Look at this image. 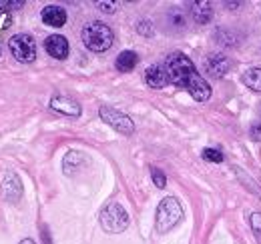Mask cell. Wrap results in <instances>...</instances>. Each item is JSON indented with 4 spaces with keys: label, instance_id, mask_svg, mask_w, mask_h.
<instances>
[{
    "label": "cell",
    "instance_id": "6da1fadb",
    "mask_svg": "<svg viewBox=\"0 0 261 244\" xmlns=\"http://www.w3.org/2000/svg\"><path fill=\"white\" fill-rule=\"evenodd\" d=\"M165 70L169 76V82H173L179 88H185L197 102H205L211 96V86L203 76H199L193 60L183 52H171L165 62Z\"/></svg>",
    "mask_w": 261,
    "mask_h": 244
},
{
    "label": "cell",
    "instance_id": "7a4b0ae2",
    "mask_svg": "<svg viewBox=\"0 0 261 244\" xmlns=\"http://www.w3.org/2000/svg\"><path fill=\"white\" fill-rule=\"evenodd\" d=\"M81 36H83V44L89 50H93V52H105V50H109L113 46V40H115L113 30L105 22H100V20H95V22L87 24L83 28Z\"/></svg>",
    "mask_w": 261,
    "mask_h": 244
},
{
    "label": "cell",
    "instance_id": "3957f363",
    "mask_svg": "<svg viewBox=\"0 0 261 244\" xmlns=\"http://www.w3.org/2000/svg\"><path fill=\"white\" fill-rule=\"evenodd\" d=\"M181 218H183V208H181L179 200L173 196H167L157 206L155 228H157V232H169L171 228H175L179 224Z\"/></svg>",
    "mask_w": 261,
    "mask_h": 244
},
{
    "label": "cell",
    "instance_id": "277c9868",
    "mask_svg": "<svg viewBox=\"0 0 261 244\" xmlns=\"http://www.w3.org/2000/svg\"><path fill=\"white\" fill-rule=\"evenodd\" d=\"M98 220H100L102 230L109 232V234H119V232H123L129 226V214H127V210L119 202H109L100 210Z\"/></svg>",
    "mask_w": 261,
    "mask_h": 244
},
{
    "label": "cell",
    "instance_id": "5b68a950",
    "mask_svg": "<svg viewBox=\"0 0 261 244\" xmlns=\"http://www.w3.org/2000/svg\"><path fill=\"white\" fill-rule=\"evenodd\" d=\"M8 48H10L12 56L18 62L29 64V62H33L36 58V42H34V38L31 34H24V32L14 34L8 40Z\"/></svg>",
    "mask_w": 261,
    "mask_h": 244
},
{
    "label": "cell",
    "instance_id": "8992f818",
    "mask_svg": "<svg viewBox=\"0 0 261 244\" xmlns=\"http://www.w3.org/2000/svg\"><path fill=\"white\" fill-rule=\"evenodd\" d=\"M98 116H100V120L107 122L109 126H113L117 132H121V134H133L135 132V124L130 120L127 114H123V112H119L117 108H113V106H100L98 108Z\"/></svg>",
    "mask_w": 261,
    "mask_h": 244
},
{
    "label": "cell",
    "instance_id": "52a82bcc",
    "mask_svg": "<svg viewBox=\"0 0 261 244\" xmlns=\"http://www.w3.org/2000/svg\"><path fill=\"white\" fill-rule=\"evenodd\" d=\"M0 192L8 202H18L22 196V182L14 172H8L0 184Z\"/></svg>",
    "mask_w": 261,
    "mask_h": 244
},
{
    "label": "cell",
    "instance_id": "ba28073f",
    "mask_svg": "<svg viewBox=\"0 0 261 244\" xmlns=\"http://www.w3.org/2000/svg\"><path fill=\"white\" fill-rule=\"evenodd\" d=\"M44 48L57 60H65L66 56H68V42H66L65 36H61V34H50L46 38V42H44Z\"/></svg>",
    "mask_w": 261,
    "mask_h": 244
},
{
    "label": "cell",
    "instance_id": "9c48e42d",
    "mask_svg": "<svg viewBox=\"0 0 261 244\" xmlns=\"http://www.w3.org/2000/svg\"><path fill=\"white\" fill-rule=\"evenodd\" d=\"M50 108L61 112V114H65V116H72V118L81 116V104L76 100L68 98V96H55L50 100Z\"/></svg>",
    "mask_w": 261,
    "mask_h": 244
},
{
    "label": "cell",
    "instance_id": "30bf717a",
    "mask_svg": "<svg viewBox=\"0 0 261 244\" xmlns=\"http://www.w3.org/2000/svg\"><path fill=\"white\" fill-rule=\"evenodd\" d=\"M40 18H42V22H44L46 26L61 28V26H65V22H66V12H65V8L50 4V6H44V8H42Z\"/></svg>",
    "mask_w": 261,
    "mask_h": 244
},
{
    "label": "cell",
    "instance_id": "8fae6325",
    "mask_svg": "<svg viewBox=\"0 0 261 244\" xmlns=\"http://www.w3.org/2000/svg\"><path fill=\"white\" fill-rule=\"evenodd\" d=\"M205 72H209L211 76H215V78H219V76H223L225 72L229 70V60L227 56H223V54H209L207 58H205Z\"/></svg>",
    "mask_w": 261,
    "mask_h": 244
},
{
    "label": "cell",
    "instance_id": "7c38bea8",
    "mask_svg": "<svg viewBox=\"0 0 261 244\" xmlns=\"http://www.w3.org/2000/svg\"><path fill=\"white\" fill-rule=\"evenodd\" d=\"M145 82L151 86V88H165L167 82H169V76H167V70L159 64H153L145 70Z\"/></svg>",
    "mask_w": 261,
    "mask_h": 244
},
{
    "label": "cell",
    "instance_id": "4fadbf2b",
    "mask_svg": "<svg viewBox=\"0 0 261 244\" xmlns=\"http://www.w3.org/2000/svg\"><path fill=\"white\" fill-rule=\"evenodd\" d=\"M189 6H191V16H193V20H195L197 24H207L211 20L213 8H211L209 2H201L199 0V2H191Z\"/></svg>",
    "mask_w": 261,
    "mask_h": 244
},
{
    "label": "cell",
    "instance_id": "5bb4252c",
    "mask_svg": "<svg viewBox=\"0 0 261 244\" xmlns=\"http://www.w3.org/2000/svg\"><path fill=\"white\" fill-rule=\"evenodd\" d=\"M85 164V154L79 152V150H70V152H66L65 160H63V168H65V174L66 176H70V174H74L81 166Z\"/></svg>",
    "mask_w": 261,
    "mask_h": 244
},
{
    "label": "cell",
    "instance_id": "9a60e30c",
    "mask_svg": "<svg viewBox=\"0 0 261 244\" xmlns=\"http://www.w3.org/2000/svg\"><path fill=\"white\" fill-rule=\"evenodd\" d=\"M137 64H139V56H137V52H133V50H123V52L119 54L117 62H115V66H117L119 72H130Z\"/></svg>",
    "mask_w": 261,
    "mask_h": 244
},
{
    "label": "cell",
    "instance_id": "2e32d148",
    "mask_svg": "<svg viewBox=\"0 0 261 244\" xmlns=\"http://www.w3.org/2000/svg\"><path fill=\"white\" fill-rule=\"evenodd\" d=\"M241 80H243V84L247 88L261 92V68H249V70H245L243 76H241Z\"/></svg>",
    "mask_w": 261,
    "mask_h": 244
},
{
    "label": "cell",
    "instance_id": "e0dca14e",
    "mask_svg": "<svg viewBox=\"0 0 261 244\" xmlns=\"http://www.w3.org/2000/svg\"><path fill=\"white\" fill-rule=\"evenodd\" d=\"M201 156H203V160H207V162H223V154L219 152L217 148H205V150L201 152Z\"/></svg>",
    "mask_w": 261,
    "mask_h": 244
},
{
    "label": "cell",
    "instance_id": "ac0fdd59",
    "mask_svg": "<svg viewBox=\"0 0 261 244\" xmlns=\"http://www.w3.org/2000/svg\"><path fill=\"white\" fill-rule=\"evenodd\" d=\"M169 20H171V24L177 26V28H183V26H185V16H183V12H179L177 8H173V10L169 12Z\"/></svg>",
    "mask_w": 261,
    "mask_h": 244
},
{
    "label": "cell",
    "instance_id": "d6986e66",
    "mask_svg": "<svg viewBox=\"0 0 261 244\" xmlns=\"http://www.w3.org/2000/svg\"><path fill=\"white\" fill-rule=\"evenodd\" d=\"M249 222H251V228H253V232H255V236H257V240L261 244V214L253 212L251 218H249Z\"/></svg>",
    "mask_w": 261,
    "mask_h": 244
},
{
    "label": "cell",
    "instance_id": "ffe728a7",
    "mask_svg": "<svg viewBox=\"0 0 261 244\" xmlns=\"http://www.w3.org/2000/svg\"><path fill=\"white\" fill-rule=\"evenodd\" d=\"M151 178H153V182L157 184V188H165L167 186V178H165V174L159 168H151Z\"/></svg>",
    "mask_w": 261,
    "mask_h": 244
},
{
    "label": "cell",
    "instance_id": "44dd1931",
    "mask_svg": "<svg viewBox=\"0 0 261 244\" xmlns=\"http://www.w3.org/2000/svg\"><path fill=\"white\" fill-rule=\"evenodd\" d=\"M137 32H141V34H145V36H151V34H153V24H151L149 20H141V22L137 24Z\"/></svg>",
    "mask_w": 261,
    "mask_h": 244
},
{
    "label": "cell",
    "instance_id": "7402d4cb",
    "mask_svg": "<svg viewBox=\"0 0 261 244\" xmlns=\"http://www.w3.org/2000/svg\"><path fill=\"white\" fill-rule=\"evenodd\" d=\"M97 6L100 12H107V14L115 12V2H97Z\"/></svg>",
    "mask_w": 261,
    "mask_h": 244
},
{
    "label": "cell",
    "instance_id": "603a6c76",
    "mask_svg": "<svg viewBox=\"0 0 261 244\" xmlns=\"http://www.w3.org/2000/svg\"><path fill=\"white\" fill-rule=\"evenodd\" d=\"M251 136H253L255 140H261V126L259 124H255V126L251 128Z\"/></svg>",
    "mask_w": 261,
    "mask_h": 244
},
{
    "label": "cell",
    "instance_id": "cb8c5ba5",
    "mask_svg": "<svg viewBox=\"0 0 261 244\" xmlns=\"http://www.w3.org/2000/svg\"><path fill=\"white\" fill-rule=\"evenodd\" d=\"M20 244H36V242L31 240V238H24V240H20Z\"/></svg>",
    "mask_w": 261,
    "mask_h": 244
},
{
    "label": "cell",
    "instance_id": "d4e9b609",
    "mask_svg": "<svg viewBox=\"0 0 261 244\" xmlns=\"http://www.w3.org/2000/svg\"><path fill=\"white\" fill-rule=\"evenodd\" d=\"M0 54H2V50H0Z\"/></svg>",
    "mask_w": 261,
    "mask_h": 244
}]
</instances>
